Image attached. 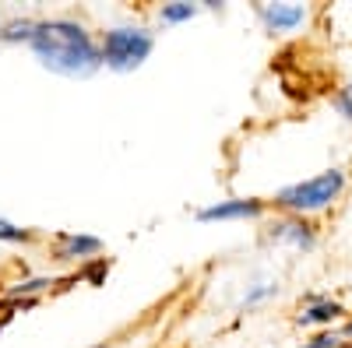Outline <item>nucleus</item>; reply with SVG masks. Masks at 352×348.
Returning a JSON list of instances; mask_svg holds the SVG:
<instances>
[{
  "instance_id": "16",
  "label": "nucleus",
  "mask_w": 352,
  "mask_h": 348,
  "mask_svg": "<svg viewBox=\"0 0 352 348\" xmlns=\"http://www.w3.org/2000/svg\"><path fill=\"white\" fill-rule=\"evenodd\" d=\"M36 240V232L32 229H21V225H14V222H8V218H0V243H32Z\"/></svg>"
},
{
  "instance_id": "20",
  "label": "nucleus",
  "mask_w": 352,
  "mask_h": 348,
  "mask_svg": "<svg viewBox=\"0 0 352 348\" xmlns=\"http://www.w3.org/2000/svg\"><path fill=\"white\" fill-rule=\"evenodd\" d=\"M92 348H106V345H92Z\"/></svg>"
},
{
  "instance_id": "19",
  "label": "nucleus",
  "mask_w": 352,
  "mask_h": 348,
  "mask_svg": "<svg viewBox=\"0 0 352 348\" xmlns=\"http://www.w3.org/2000/svg\"><path fill=\"white\" fill-rule=\"evenodd\" d=\"M0 43H4V21H0Z\"/></svg>"
},
{
  "instance_id": "1",
  "label": "nucleus",
  "mask_w": 352,
  "mask_h": 348,
  "mask_svg": "<svg viewBox=\"0 0 352 348\" xmlns=\"http://www.w3.org/2000/svg\"><path fill=\"white\" fill-rule=\"evenodd\" d=\"M28 49L46 71L60 78H92L102 71L99 39L74 18H39Z\"/></svg>"
},
{
  "instance_id": "4",
  "label": "nucleus",
  "mask_w": 352,
  "mask_h": 348,
  "mask_svg": "<svg viewBox=\"0 0 352 348\" xmlns=\"http://www.w3.org/2000/svg\"><path fill=\"white\" fill-rule=\"evenodd\" d=\"M261 240L268 246H289L296 253H314L317 243H320V229L310 218H300V215H278L264 225Z\"/></svg>"
},
{
  "instance_id": "2",
  "label": "nucleus",
  "mask_w": 352,
  "mask_h": 348,
  "mask_svg": "<svg viewBox=\"0 0 352 348\" xmlns=\"http://www.w3.org/2000/svg\"><path fill=\"white\" fill-rule=\"evenodd\" d=\"M349 187V172L342 165H331V169H320L307 180H296L289 187H278L272 205L282 211V215H300V218H314L320 211L335 208L342 194Z\"/></svg>"
},
{
  "instance_id": "17",
  "label": "nucleus",
  "mask_w": 352,
  "mask_h": 348,
  "mask_svg": "<svg viewBox=\"0 0 352 348\" xmlns=\"http://www.w3.org/2000/svg\"><path fill=\"white\" fill-rule=\"evenodd\" d=\"M197 4H201V11H226L222 0H197Z\"/></svg>"
},
{
  "instance_id": "6",
  "label": "nucleus",
  "mask_w": 352,
  "mask_h": 348,
  "mask_svg": "<svg viewBox=\"0 0 352 348\" xmlns=\"http://www.w3.org/2000/svg\"><path fill=\"white\" fill-rule=\"evenodd\" d=\"M345 321H349V310L338 299L320 292H307L296 313V327H310V331H338Z\"/></svg>"
},
{
  "instance_id": "9",
  "label": "nucleus",
  "mask_w": 352,
  "mask_h": 348,
  "mask_svg": "<svg viewBox=\"0 0 352 348\" xmlns=\"http://www.w3.org/2000/svg\"><path fill=\"white\" fill-rule=\"evenodd\" d=\"M201 14V4L197 0H169V4L159 8V21L162 25H187L190 18Z\"/></svg>"
},
{
  "instance_id": "3",
  "label": "nucleus",
  "mask_w": 352,
  "mask_h": 348,
  "mask_svg": "<svg viewBox=\"0 0 352 348\" xmlns=\"http://www.w3.org/2000/svg\"><path fill=\"white\" fill-rule=\"evenodd\" d=\"M99 53L102 67L113 74H131L138 67L148 64V56L155 53V32L148 25H109L99 36Z\"/></svg>"
},
{
  "instance_id": "10",
  "label": "nucleus",
  "mask_w": 352,
  "mask_h": 348,
  "mask_svg": "<svg viewBox=\"0 0 352 348\" xmlns=\"http://www.w3.org/2000/svg\"><path fill=\"white\" fill-rule=\"evenodd\" d=\"M56 285V278H25V281H18V285H11L8 288V303H25V299H32V296H39V292H46V288H53Z\"/></svg>"
},
{
  "instance_id": "18",
  "label": "nucleus",
  "mask_w": 352,
  "mask_h": 348,
  "mask_svg": "<svg viewBox=\"0 0 352 348\" xmlns=\"http://www.w3.org/2000/svg\"><path fill=\"white\" fill-rule=\"evenodd\" d=\"M338 331H342V338H345V341L352 345V313H349V321H345V324H342Z\"/></svg>"
},
{
  "instance_id": "11",
  "label": "nucleus",
  "mask_w": 352,
  "mask_h": 348,
  "mask_svg": "<svg viewBox=\"0 0 352 348\" xmlns=\"http://www.w3.org/2000/svg\"><path fill=\"white\" fill-rule=\"evenodd\" d=\"M275 296H278V281H254V285H247V292L240 296V306L243 310H257L261 303H268Z\"/></svg>"
},
{
  "instance_id": "15",
  "label": "nucleus",
  "mask_w": 352,
  "mask_h": 348,
  "mask_svg": "<svg viewBox=\"0 0 352 348\" xmlns=\"http://www.w3.org/2000/svg\"><path fill=\"white\" fill-rule=\"evenodd\" d=\"M349 341L342 338V331H317L307 341H300L296 348H345Z\"/></svg>"
},
{
  "instance_id": "7",
  "label": "nucleus",
  "mask_w": 352,
  "mask_h": 348,
  "mask_svg": "<svg viewBox=\"0 0 352 348\" xmlns=\"http://www.w3.org/2000/svg\"><path fill=\"white\" fill-rule=\"evenodd\" d=\"M254 14H257V21L264 25V32H268V36H292L296 28L307 25L310 8H307V4H289V0H282V4H257Z\"/></svg>"
},
{
  "instance_id": "5",
  "label": "nucleus",
  "mask_w": 352,
  "mask_h": 348,
  "mask_svg": "<svg viewBox=\"0 0 352 348\" xmlns=\"http://www.w3.org/2000/svg\"><path fill=\"white\" fill-rule=\"evenodd\" d=\"M272 200L264 197H226V200H212L194 211V218L201 225H212V222H254V218H264Z\"/></svg>"
},
{
  "instance_id": "12",
  "label": "nucleus",
  "mask_w": 352,
  "mask_h": 348,
  "mask_svg": "<svg viewBox=\"0 0 352 348\" xmlns=\"http://www.w3.org/2000/svg\"><path fill=\"white\" fill-rule=\"evenodd\" d=\"M32 32H36V18H14V21H4V43H32Z\"/></svg>"
},
{
  "instance_id": "14",
  "label": "nucleus",
  "mask_w": 352,
  "mask_h": 348,
  "mask_svg": "<svg viewBox=\"0 0 352 348\" xmlns=\"http://www.w3.org/2000/svg\"><path fill=\"white\" fill-rule=\"evenodd\" d=\"M106 275H109V257H96V260H88V264L78 268V278L88 285H102Z\"/></svg>"
},
{
  "instance_id": "8",
  "label": "nucleus",
  "mask_w": 352,
  "mask_h": 348,
  "mask_svg": "<svg viewBox=\"0 0 352 348\" xmlns=\"http://www.w3.org/2000/svg\"><path fill=\"white\" fill-rule=\"evenodd\" d=\"M102 253V240L88 236V232H60L53 240V260L60 264H88Z\"/></svg>"
},
{
  "instance_id": "13",
  "label": "nucleus",
  "mask_w": 352,
  "mask_h": 348,
  "mask_svg": "<svg viewBox=\"0 0 352 348\" xmlns=\"http://www.w3.org/2000/svg\"><path fill=\"white\" fill-rule=\"evenodd\" d=\"M331 109L342 116V120L352 127V78L349 81H342L338 89H335V95H331Z\"/></svg>"
}]
</instances>
